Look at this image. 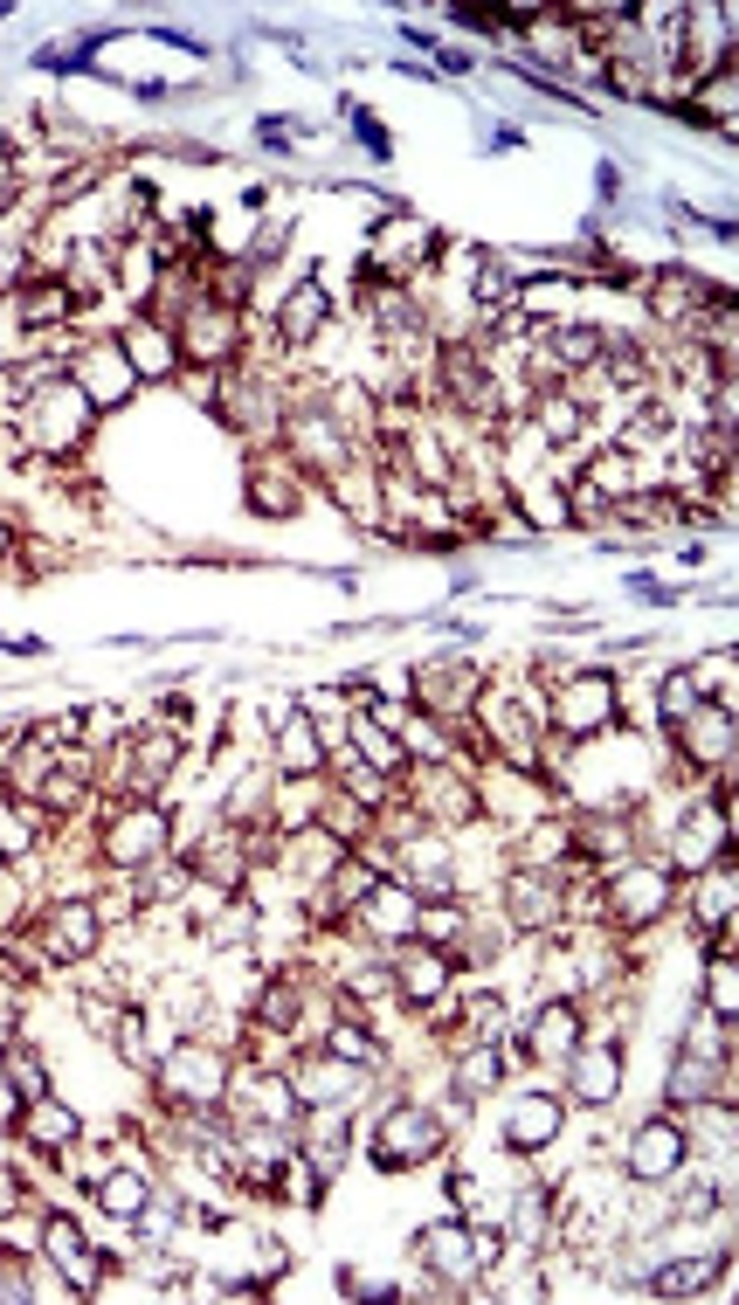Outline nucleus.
<instances>
[{
  "label": "nucleus",
  "instance_id": "obj_13",
  "mask_svg": "<svg viewBox=\"0 0 739 1305\" xmlns=\"http://www.w3.org/2000/svg\"><path fill=\"white\" fill-rule=\"evenodd\" d=\"M608 1091H616V1050H580V1064H574V1099H588V1106H608Z\"/></svg>",
  "mask_w": 739,
  "mask_h": 1305
},
{
  "label": "nucleus",
  "instance_id": "obj_21",
  "mask_svg": "<svg viewBox=\"0 0 739 1305\" xmlns=\"http://www.w3.org/2000/svg\"><path fill=\"white\" fill-rule=\"evenodd\" d=\"M124 359H132V374H139V367H166L173 346H166L160 332H132V338H124Z\"/></svg>",
  "mask_w": 739,
  "mask_h": 1305
},
{
  "label": "nucleus",
  "instance_id": "obj_30",
  "mask_svg": "<svg viewBox=\"0 0 739 1305\" xmlns=\"http://www.w3.org/2000/svg\"><path fill=\"white\" fill-rule=\"evenodd\" d=\"M139 767H145V774H166V767H173V740H145V746H139Z\"/></svg>",
  "mask_w": 739,
  "mask_h": 1305
},
{
  "label": "nucleus",
  "instance_id": "obj_9",
  "mask_svg": "<svg viewBox=\"0 0 739 1305\" xmlns=\"http://www.w3.org/2000/svg\"><path fill=\"white\" fill-rule=\"evenodd\" d=\"M166 843V822L152 816V808H139V816H124V829H111V856L118 864H139V856H152Z\"/></svg>",
  "mask_w": 739,
  "mask_h": 1305
},
{
  "label": "nucleus",
  "instance_id": "obj_10",
  "mask_svg": "<svg viewBox=\"0 0 739 1305\" xmlns=\"http://www.w3.org/2000/svg\"><path fill=\"white\" fill-rule=\"evenodd\" d=\"M415 892H401V884H394V892H373L367 898V926L380 932V939H401V932H415Z\"/></svg>",
  "mask_w": 739,
  "mask_h": 1305
},
{
  "label": "nucleus",
  "instance_id": "obj_17",
  "mask_svg": "<svg viewBox=\"0 0 739 1305\" xmlns=\"http://www.w3.org/2000/svg\"><path fill=\"white\" fill-rule=\"evenodd\" d=\"M181 346H187L194 359H215V353L228 346V319H215V311H194V319H187V338H181Z\"/></svg>",
  "mask_w": 739,
  "mask_h": 1305
},
{
  "label": "nucleus",
  "instance_id": "obj_14",
  "mask_svg": "<svg viewBox=\"0 0 739 1305\" xmlns=\"http://www.w3.org/2000/svg\"><path fill=\"white\" fill-rule=\"evenodd\" d=\"M394 974L407 981V995H415V1002H428V995L443 988V960H436V953H401Z\"/></svg>",
  "mask_w": 739,
  "mask_h": 1305
},
{
  "label": "nucleus",
  "instance_id": "obj_5",
  "mask_svg": "<svg viewBox=\"0 0 739 1305\" xmlns=\"http://www.w3.org/2000/svg\"><path fill=\"white\" fill-rule=\"evenodd\" d=\"M677 1161H684V1133L664 1126V1119H650V1126L635 1133V1146H629V1174H635V1182H664V1174H677Z\"/></svg>",
  "mask_w": 739,
  "mask_h": 1305
},
{
  "label": "nucleus",
  "instance_id": "obj_4",
  "mask_svg": "<svg viewBox=\"0 0 739 1305\" xmlns=\"http://www.w3.org/2000/svg\"><path fill=\"white\" fill-rule=\"evenodd\" d=\"M166 1085L181 1091L187 1106H208V1099H221V1057L200 1050V1043H187V1050L166 1057Z\"/></svg>",
  "mask_w": 739,
  "mask_h": 1305
},
{
  "label": "nucleus",
  "instance_id": "obj_26",
  "mask_svg": "<svg viewBox=\"0 0 739 1305\" xmlns=\"http://www.w3.org/2000/svg\"><path fill=\"white\" fill-rule=\"evenodd\" d=\"M284 761H291V774H312V733H304V725L284 733Z\"/></svg>",
  "mask_w": 739,
  "mask_h": 1305
},
{
  "label": "nucleus",
  "instance_id": "obj_8",
  "mask_svg": "<svg viewBox=\"0 0 739 1305\" xmlns=\"http://www.w3.org/2000/svg\"><path fill=\"white\" fill-rule=\"evenodd\" d=\"M48 1258L69 1271V1285H76V1292H90V1285H97V1258L84 1250V1237H76V1222H69V1216L48 1222Z\"/></svg>",
  "mask_w": 739,
  "mask_h": 1305
},
{
  "label": "nucleus",
  "instance_id": "obj_18",
  "mask_svg": "<svg viewBox=\"0 0 739 1305\" xmlns=\"http://www.w3.org/2000/svg\"><path fill=\"white\" fill-rule=\"evenodd\" d=\"M574 1036H580V1023H574V1009H546L540 1015V1029H532V1043L553 1057V1050H574Z\"/></svg>",
  "mask_w": 739,
  "mask_h": 1305
},
{
  "label": "nucleus",
  "instance_id": "obj_15",
  "mask_svg": "<svg viewBox=\"0 0 739 1305\" xmlns=\"http://www.w3.org/2000/svg\"><path fill=\"white\" fill-rule=\"evenodd\" d=\"M422 1250H428V1258H436V1271H449V1277H470V1271H477V1264H470V1237H464V1230H436Z\"/></svg>",
  "mask_w": 739,
  "mask_h": 1305
},
{
  "label": "nucleus",
  "instance_id": "obj_31",
  "mask_svg": "<svg viewBox=\"0 0 739 1305\" xmlns=\"http://www.w3.org/2000/svg\"><path fill=\"white\" fill-rule=\"evenodd\" d=\"M257 511H291V490L263 477V484H257Z\"/></svg>",
  "mask_w": 739,
  "mask_h": 1305
},
{
  "label": "nucleus",
  "instance_id": "obj_12",
  "mask_svg": "<svg viewBox=\"0 0 739 1305\" xmlns=\"http://www.w3.org/2000/svg\"><path fill=\"white\" fill-rule=\"evenodd\" d=\"M84 387H63V395H48L42 401V414H35V429H42V442H76V422H84Z\"/></svg>",
  "mask_w": 739,
  "mask_h": 1305
},
{
  "label": "nucleus",
  "instance_id": "obj_16",
  "mask_svg": "<svg viewBox=\"0 0 739 1305\" xmlns=\"http://www.w3.org/2000/svg\"><path fill=\"white\" fill-rule=\"evenodd\" d=\"M318 319H325V283L312 277V283H297V291H291V304H284V325L304 338V332H312Z\"/></svg>",
  "mask_w": 739,
  "mask_h": 1305
},
{
  "label": "nucleus",
  "instance_id": "obj_3",
  "mask_svg": "<svg viewBox=\"0 0 739 1305\" xmlns=\"http://www.w3.org/2000/svg\"><path fill=\"white\" fill-rule=\"evenodd\" d=\"M664 898H671V877L664 871H622V877H608V912H616L622 926H643L650 912H664Z\"/></svg>",
  "mask_w": 739,
  "mask_h": 1305
},
{
  "label": "nucleus",
  "instance_id": "obj_6",
  "mask_svg": "<svg viewBox=\"0 0 739 1305\" xmlns=\"http://www.w3.org/2000/svg\"><path fill=\"white\" fill-rule=\"evenodd\" d=\"M608 712H616V684H608V677H574L567 698H559V725H567V733H588Z\"/></svg>",
  "mask_w": 739,
  "mask_h": 1305
},
{
  "label": "nucleus",
  "instance_id": "obj_1",
  "mask_svg": "<svg viewBox=\"0 0 739 1305\" xmlns=\"http://www.w3.org/2000/svg\"><path fill=\"white\" fill-rule=\"evenodd\" d=\"M373 1146H380V1154H373L380 1167H415V1161H428L443 1146V1126H436V1112H428V1106H394Z\"/></svg>",
  "mask_w": 739,
  "mask_h": 1305
},
{
  "label": "nucleus",
  "instance_id": "obj_20",
  "mask_svg": "<svg viewBox=\"0 0 739 1305\" xmlns=\"http://www.w3.org/2000/svg\"><path fill=\"white\" fill-rule=\"evenodd\" d=\"M105 1209L111 1216H139L145 1209V1182H139V1174H111V1182H105Z\"/></svg>",
  "mask_w": 739,
  "mask_h": 1305
},
{
  "label": "nucleus",
  "instance_id": "obj_35",
  "mask_svg": "<svg viewBox=\"0 0 739 1305\" xmlns=\"http://www.w3.org/2000/svg\"><path fill=\"white\" fill-rule=\"evenodd\" d=\"M0 553H8V532H0Z\"/></svg>",
  "mask_w": 739,
  "mask_h": 1305
},
{
  "label": "nucleus",
  "instance_id": "obj_11",
  "mask_svg": "<svg viewBox=\"0 0 739 1305\" xmlns=\"http://www.w3.org/2000/svg\"><path fill=\"white\" fill-rule=\"evenodd\" d=\"M553 1133H559V1106H553V1099H525V1106L512 1112V1126H504V1140H512L519 1154H532V1146L553 1140Z\"/></svg>",
  "mask_w": 739,
  "mask_h": 1305
},
{
  "label": "nucleus",
  "instance_id": "obj_24",
  "mask_svg": "<svg viewBox=\"0 0 739 1305\" xmlns=\"http://www.w3.org/2000/svg\"><path fill=\"white\" fill-rule=\"evenodd\" d=\"M491 1078H498V1050H477V1057L464 1064V1071H456V1091H464V1099H470V1091H483Z\"/></svg>",
  "mask_w": 739,
  "mask_h": 1305
},
{
  "label": "nucleus",
  "instance_id": "obj_2",
  "mask_svg": "<svg viewBox=\"0 0 739 1305\" xmlns=\"http://www.w3.org/2000/svg\"><path fill=\"white\" fill-rule=\"evenodd\" d=\"M132 387H139V374H132V359H124V346H90L84 353V401L90 408L132 401Z\"/></svg>",
  "mask_w": 739,
  "mask_h": 1305
},
{
  "label": "nucleus",
  "instance_id": "obj_32",
  "mask_svg": "<svg viewBox=\"0 0 739 1305\" xmlns=\"http://www.w3.org/2000/svg\"><path fill=\"white\" fill-rule=\"evenodd\" d=\"M14 1078H21V1099H42V1071H35V1057H14Z\"/></svg>",
  "mask_w": 739,
  "mask_h": 1305
},
{
  "label": "nucleus",
  "instance_id": "obj_19",
  "mask_svg": "<svg viewBox=\"0 0 739 1305\" xmlns=\"http://www.w3.org/2000/svg\"><path fill=\"white\" fill-rule=\"evenodd\" d=\"M698 740H692V753H698V761H719V753H726V712H719V704H698Z\"/></svg>",
  "mask_w": 739,
  "mask_h": 1305
},
{
  "label": "nucleus",
  "instance_id": "obj_34",
  "mask_svg": "<svg viewBox=\"0 0 739 1305\" xmlns=\"http://www.w3.org/2000/svg\"><path fill=\"white\" fill-rule=\"evenodd\" d=\"M8 1202H14V1188H8V1174H0V1216H8Z\"/></svg>",
  "mask_w": 739,
  "mask_h": 1305
},
{
  "label": "nucleus",
  "instance_id": "obj_27",
  "mask_svg": "<svg viewBox=\"0 0 739 1305\" xmlns=\"http://www.w3.org/2000/svg\"><path fill=\"white\" fill-rule=\"evenodd\" d=\"M711 829H719V816H692V837H684V864H698V856H705V843H711Z\"/></svg>",
  "mask_w": 739,
  "mask_h": 1305
},
{
  "label": "nucleus",
  "instance_id": "obj_25",
  "mask_svg": "<svg viewBox=\"0 0 739 1305\" xmlns=\"http://www.w3.org/2000/svg\"><path fill=\"white\" fill-rule=\"evenodd\" d=\"M69 1133H76V1119H69L63 1106H42V1112H35V1140H69Z\"/></svg>",
  "mask_w": 739,
  "mask_h": 1305
},
{
  "label": "nucleus",
  "instance_id": "obj_23",
  "mask_svg": "<svg viewBox=\"0 0 739 1305\" xmlns=\"http://www.w3.org/2000/svg\"><path fill=\"white\" fill-rule=\"evenodd\" d=\"M671 1091H677L684 1106H698V1091H711V1071H705L698 1057H684V1064H677V1078H671Z\"/></svg>",
  "mask_w": 739,
  "mask_h": 1305
},
{
  "label": "nucleus",
  "instance_id": "obj_33",
  "mask_svg": "<svg viewBox=\"0 0 739 1305\" xmlns=\"http://www.w3.org/2000/svg\"><path fill=\"white\" fill-rule=\"evenodd\" d=\"M711 1002H719V1015H732V968L711 974Z\"/></svg>",
  "mask_w": 739,
  "mask_h": 1305
},
{
  "label": "nucleus",
  "instance_id": "obj_7",
  "mask_svg": "<svg viewBox=\"0 0 739 1305\" xmlns=\"http://www.w3.org/2000/svg\"><path fill=\"white\" fill-rule=\"evenodd\" d=\"M90 947H97V912L90 905L48 912V953H56V960H84Z\"/></svg>",
  "mask_w": 739,
  "mask_h": 1305
},
{
  "label": "nucleus",
  "instance_id": "obj_28",
  "mask_svg": "<svg viewBox=\"0 0 739 1305\" xmlns=\"http://www.w3.org/2000/svg\"><path fill=\"white\" fill-rule=\"evenodd\" d=\"M595 346H601L595 332H559V359H567V367H580V359H595Z\"/></svg>",
  "mask_w": 739,
  "mask_h": 1305
},
{
  "label": "nucleus",
  "instance_id": "obj_29",
  "mask_svg": "<svg viewBox=\"0 0 739 1305\" xmlns=\"http://www.w3.org/2000/svg\"><path fill=\"white\" fill-rule=\"evenodd\" d=\"M333 1050H339V1057H352V1064H373V1043H367L360 1029H333Z\"/></svg>",
  "mask_w": 739,
  "mask_h": 1305
},
{
  "label": "nucleus",
  "instance_id": "obj_22",
  "mask_svg": "<svg viewBox=\"0 0 739 1305\" xmlns=\"http://www.w3.org/2000/svg\"><path fill=\"white\" fill-rule=\"evenodd\" d=\"M698 912H705V919H726V912H732V871H726V864L705 877V898H698Z\"/></svg>",
  "mask_w": 739,
  "mask_h": 1305
}]
</instances>
